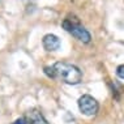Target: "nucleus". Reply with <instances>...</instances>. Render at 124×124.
I'll list each match as a JSON object with an SVG mask.
<instances>
[{"label": "nucleus", "instance_id": "1", "mask_svg": "<svg viewBox=\"0 0 124 124\" xmlns=\"http://www.w3.org/2000/svg\"><path fill=\"white\" fill-rule=\"evenodd\" d=\"M52 67L55 69V76L62 81H64L65 84L76 85L82 78V73L76 65L68 64V63H64V62H58Z\"/></svg>", "mask_w": 124, "mask_h": 124}, {"label": "nucleus", "instance_id": "2", "mask_svg": "<svg viewBox=\"0 0 124 124\" xmlns=\"http://www.w3.org/2000/svg\"><path fill=\"white\" fill-rule=\"evenodd\" d=\"M62 26L65 31L71 33V34L75 37V38L78 39V41H81L84 43H89L92 41L90 33L84 28L81 25V22H80V20L77 17H75V16H68V17L63 21Z\"/></svg>", "mask_w": 124, "mask_h": 124}, {"label": "nucleus", "instance_id": "3", "mask_svg": "<svg viewBox=\"0 0 124 124\" xmlns=\"http://www.w3.org/2000/svg\"><path fill=\"white\" fill-rule=\"evenodd\" d=\"M78 108L84 115L86 116H93L98 112L99 105L97 102L95 98H93L89 94H84L82 97H80L78 99Z\"/></svg>", "mask_w": 124, "mask_h": 124}, {"label": "nucleus", "instance_id": "4", "mask_svg": "<svg viewBox=\"0 0 124 124\" xmlns=\"http://www.w3.org/2000/svg\"><path fill=\"white\" fill-rule=\"evenodd\" d=\"M25 120L29 124H48L47 120L43 118V115L37 108H31L25 114Z\"/></svg>", "mask_w": 124, "mask_h": 124}, {"label": "nucleus", "instance_id": "5", "mask_svg": "<svg viewBox=\"0 0 124 124\" xmlns=\"http://www.w3.org/2000/svg\"><path fill=\"white\" fill-rule=\"evenodd\" d=\"M42 43L46 51H56L60 47V39L54 34H46L42 39Z\"/></svg>", "mask_w": 124, "mask_h": 124}, {"label": "nucleus", "instance_id": "6", "mask_svg": "<svg viewBox=\"0 0 124 124\" xmlns=\"http://www.w3.org/2000/svg\"><path fill=\"white\" fill-rule=\"evenodd\" d=\"M45 73L50 77V78H56V76H55V69H54V67H45Z\"/></svg>", "mask_w": 124, "mask_h": 124}, {"label": "nucleus", "instance_id": "7", "mask_svg": "<svg viewBox=\"0 0 124 124\" xmlns=\"http://www.w3.org/2000/svg\"><path fill=\"white\" fill-rule=\"evenodd\" d=\"M116 75H118L119 78L124 80V64L123 65H119L118 68H116Z\"/></svg>", "mask_w": 124, "mask_h": 124}, {"label": "nucleus", "instance_id": "8", "mask_svg": "<svg viewBox=\"0 0 124 124\" xmlns=\"http://www.w3.org/2000/svg\"><path fill=\"white\" fill-rule=\"evenodd\" d=\"M13 124H28V123H26V120L24 118H20L17 120H15V123H13Z\"/></svg>", "mask_w": 124, "mask_h": 124}]
</instances>
